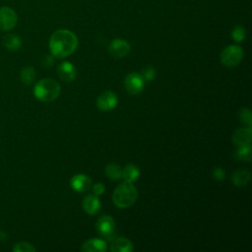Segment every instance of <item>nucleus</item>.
Masks as SVG:
<instances>
[{
    "instance_id": "9",
    "label": "nucleus",
    "mask_w": 252,
    "mask_h": 252,
    "mask_svg": "<svg viewBox=\"0 0 252 252\" xmlns=\"http://www.w3.org/2000/svg\"><path fill=\"white\" fill-rule=\"evenodd\" d=\"M130 44L127 40H124L122 38H114L110 41L108 45V53L117 59L123 58L127 56L130 52Z\"/></svg>"
},
{
    "instance_id": "5",
    "label": "nucleus",
    "mask_w": 252,
    "mask_h": 252,
    "mask_svg": "<svg viewBox=\"0 0 252 252\" xmlns=\"http://www.w3.org/2000/svg\"><path fill=\"white\" fill-rule=\"evenodd\" d=\"M115 221L114 219L110 216H102L95 222V229L99 235L104 238L110 239L115 233Z\"/></svg>"
},
{
    "instance_id": "7",
    "label": "nucleus",
    "mask_w": 252,
    "mask_h": 252,
    "mask_svg": "<svg viewBox=\"0 0 252 252\" xmlns=\"http://www.w3.org/2000/svg\"><path fill=\"white\" fill-rule=\"evenodd\" d=\"M18 22L17 13L10 7L0 8V31L7 32L14 29Z\"/></svg>"
},
{
    "instance_id": "12",
    "label": "nucleus",
    "mask_w": 252,
    "mask_h": 252,
    "mask_svg": "<svg viewBox=\"0 0 252 252\" xmlns=\"http://www.w3.org/2000/svg\"><path fill=\"white\" fill-rule=\"evenodd\" d=\"M71 188L79 193L87 192L92 187V179L86 174H76L70 180Z\"/></svg>"
},
{
    "instance_id": "27",
    "label": "nucleus",
    "mask_w": 252,
    "mask_h": 252,
    "mask_svg": "<svg viewBox=\"0 0 252 252\" xmlns=\"http://www.w3.org/2000/svg\"><path fill=\"white\" fill-rule=\"evenodd\" d=\"M104 191H105V186L100 182H97L93 186V192L96 196L102 195L104 193Z\"/></svg>"
},
{
    "instance_id": "8",
    "label": "nucleus",
    "mask_w": 252,
    "mask_h": 252,
    "mask_svg": "<svg viewBox=\"0 0 252 252\" xmlns=\"http://www.w3.org/2000/svg\"><path fill=\"white\" fill-rule=\"evenodd\" d=\"M118 104V97L112 91H105L101 93L96 99V106L101 111H110Z\"/></svg>"
},
{
    "instance_id": "6",
    "label": "nucleus",
    "mask_w": 252,
    "mask_h": 252,
    "mask_svg": "<svg viewBox=\"0 0 252 252\" xmlns=\"http://www.w3.org/2000/svg\"><path fill=\"white\" fill-rule=\"evenodd\" d=\"M124 87L130 94H139L144 90L145 81L142 78L141 74L132 72L125 77Z\"/></svg>"
},
{
    "instance_id": "2",
    "label": "nucleus",
    "mask_w": 252,
    "mask_h": 252,
    "mask_svg": "<svg viewBox=\"0 0 252 252\" xmlns=\"http://www.w3.org/2000/svg\"><path fill=\"white\" fill-rule=\"evenodd\" d=\"M138 192L132 182L124 181L120 183L112 194V201L117 208L126 209L135 204Z\"/></svg>"
},
{
    "instance_id": "4",
    "label": "nucleus",
    "mask_w": 252,
    "mask_h": 252,
    "mask_svg": "<svg viewBox=\"0 0 252 252\" xmlns=\"http://www.w3.org/2000/svg\"><path fill=\"white\" fill-rule=\"evenodd\" d=\"M243 55V49L239 45L231 44L223 48L220 55V59L222 65L226 67H234L241 62Z\"/></svg>"
},
{
    "instance_id": "1",
    "label": "nucleus",
    "mask_w": 252,
    "mask_h": 252,
    "mask_svg": "<svg viewBox=\"0 0 252 252\" xmlns=\"http://www.w3.org/2000/svg\"><path fill=\"white\" fill-rule=\"evenodd\" d=\"M49 50L55 58H65L77 49L78 38L69 30H57L49 38Z\"/></svg>"
},
{
    "instance_id": "3",
    "label": "nucleus",
    "mask_w": 252,
    "mask_h": 252,
    "mask_svg": "<svg viewBox=\"0 0 252 252\" xmlns=\"http://www.w3.org/2000/svg\"><path fill=\"white\" fill-rule=\"evenodd\" d=\"M60 92V85L50 78L41 79L33 88L34 96L42 102H51L55 100L59 96Z\"/></svg>"
},
{
    "instance_id": "13",
    "label": "nucleus",
    "mask_w": 252,
    "mask_h": 252,
    "mask_svg": "<svg viewBox=\"0 0 252 252\" xmlns=\"http://www.w3.org/2000/svg\"><path fill=\"white\" fill-rule=\"evenodd\" d=\"M82 207L86 214L90 216L96 215L100 210V200L99 198L94 194H89L87 195L82 202Z\"/></svg>"
},
{
    "instance_id": "22",
    "label": "nucleus",
    "mask_w": 252,
    "mask_h": 252,
    "mask_svg": "<svg viewBox=\"0 0 252 252\" xmlns=\"http://www.w3.org/2000/svg\"><path fill=\"white\" fill-rule=\"evenodd\" d=\"M238 119L240 122H242L243 124H245L248 127H251L252 125V116H251V111L249 108L247 107H243L241 109H239L238 113H237Z\"/></svg>"
},
{
    "instance_id": "16",
    "label": "nucleus",
    "mask_w": 252,
    "mask_h": 252,
    "mask_svg": "<svg viewBox=\"0 0 252 252\" xmlns=\"http://www.w3.org/2000/svg\"><path fill=\"white\" fill-rule=\"evenodd\" d=\"M251 178V172L247 168H238L231 174V181L237 187L245 186Z\"/></svg>"
},
{
    "instance_id": "19",
    "label": "nucleus",
    "mask_w": 252,
    "mask_h": 252,
    "mask_svg": "<svg viewBox=\"0 0 252 252\" xmlns=\"http://www.w3.org/2000/svg\"><path fill=\"white\" fill-rule=\"evenodd\" d=\"M233 158L237 160L251 161L252 159V148L251 145L237 147L233 153Z\"/></svg>"
},
{
    "instance_id": "10",
    "label": "nucleus",
    "mask_w": 252,
    "mask_h": 252,
    "mask_svg": "<svg viewBox=\"0 0 252 252\" xmlns=\"http://www.w3.org/2000/svg\"><path fill=\"white\" fill-rule=\"evenodd\" d=\"M251 137H252L251 127L247 126V127L236 129L232 134L231 140L236 147L248 146V145H251Z\"/></svg>"
},
{
    "instance_id": "14",
    "label": "nucleus",
    "mask_w": 252,
    "mask_h": 252,
    "mask_svg": "<svg viewBox=\"0 0 252 252\" xmlns=\"http://www.w3.org/2000/svg\"><path fill=\"white\" fill-rule=\"evenodd\" d=\"M81 250L84 252H105L107 250V243L100 238H92L82 244Z\"/></svg>"
},
{
    "instance_id": "11",
    "label": "nucleus",
    "mask_w": 252,
    "mask_h": 252,
    "mask_svg": "<svg viewBox=\"0 0 252 252\" xmlns=\"http://www.w3.org/2000/svg\"><path fill=\"white\" fill-rule=\"evenodd\" d=\"M57 73L62 81L66 83H71L76 79L77 69L71 62L63 61L58 65Z\"/></svg>"
},
{
    "instance_id": "15",
    "label": "nucleus",
    "mask_w": 252,
    "mask_h": 252,
    "mask_svg": "<svg viewBox=\"0 0 252 252\" xmlns=\"http://www.w3.org/2000/svg\"><path fill=\"white\" fill-rule=\"evenodd\" d=\"M133 249V243L125 237H116L110 243V250L112 252H131Z\"/></svg>"
},
{
    "instance_id": "23",
    "label": "nucleus",
    "mask_w": 252,
    "mask_h": 252,
    "mask_svg": "<svg viewBox=\"0 0 252 252\" xmlns=\"http://www.w3.org/2000/svg\"><path fill=\"white\" fill-rule=\"evenodd\" d=\"M246 37V30L242 26H235L231 31V38L235 42H241Z\"/></svg>"
},
{
    "instance_id": "17",
    "label": "nucleus",
    "mask_w": 252,
    "mask_h": 252,
    "mask_svg": "<svg viewBox=\"0 0 252 252\" xmlns=\"http://www.w3.org/2000/svg\"><path fill=\"white\" fill-rule=\"evenodd\" d=\"M140 177V169L134 163H128L122 168V178L127 182H134Z\"/></svg>"
},
{
    "instance_id": "18",
    "label": "nucleus",
    "mask_w": 252,
    "mask_h": 252,
    "mask_svg": "<svg viewBox=\"0 0 252 252\" xmlns=\"http://www.w3.org/2000/svg\"><path fill=\"white\" fill-rule=\"evenodd\" d=\"M3 44L8 50L16 51L21 47L22 40L17 34L8 33L3 37Z\"/></svg>"
},
{
    "instance_id": "20",
    "label": "nucleus",
    "mask_w": 252,
    "mask_h": 252,
    "mask_svg": "<svg viewBox=\"0 0 252 252\" xmlns=\"http://www.w3.org/2000/svg\"><path fill=\"white\" fill-rule=\"evenodd\" d=\"M105 174L112 180H118L122 178V167L117 163H108L105 167Z\"/></svg>"
},
{
    "instance_id": "24",
    "label": "nucleus",
    "mask_w": 252,
    "mask_h": 252,
    "mask_svg": "<svg viewBox=\"0 0 252 252\" xmlns=\"http://www.w3.org/2000/svg\"><path fill=\"white\" fill-rule=\"evenodd\" d=\"M36 249L35 247L27 241H22V242H18L15 244L13 251L14 252H34Z\"/></svg>"
},
{
    "instance_id": "26",
    "label": "nucleus",
    "mask_w": 252,
    "mask_h": 252,
    "mask_svg": "<svg viewBox=\"0 0 252 252\" xmlns=\"http://www.w3.org/2000/svg\"><path fill=\"white\" fill-rule=\"evenodd\" d=\"M213 177L217 180V181H222L225 178V171L222 167L218 166L216 168H214L213 170Z\"/></svg>"
},
{
    "instance_id": "25",
    "label": "nucleus",
    "mask_w": 252,
    "mask_h": 252,
    "mask_svg": "<svg viewBox=\"0 0 252 252\" xmlns=\"http://www.w3.org/2000/svg\"><path fill=\"white\" fill-rule=\"evenodd\" d=\"M157 75V71L153 66H147L142 70L141 76L145 82H151L155 79Z\"/></svg>"
},
{
    "instance_id": "21",
    "label": "nucleus",
    "mask_w": 252,
    "mask_h": 252,
    "mask_svg": "<svg viewBox=\"0 0 252 252\" xmlns=\"http://www.w3.org/2000/svg\"><path fill=\"white\" fill-rule=\"evenodd\" d=\"M35 76H36L35 70L32 66H27L23 68L21 72V80L25 85H31L34 81Z\"/></svg>"
}]
</instances>
